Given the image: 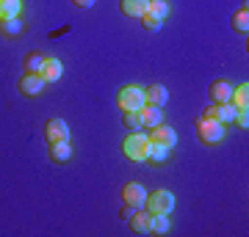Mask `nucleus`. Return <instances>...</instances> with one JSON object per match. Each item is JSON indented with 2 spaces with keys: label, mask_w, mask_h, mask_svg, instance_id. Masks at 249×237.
Segmentation results:
<instances>
[{
  "label": "nucleus",
  "mask_w": 249,
  "mask_h": 237,
  "mask_svg": "<svg viewBox=\"0 0 249 237\" xmlns=\"http://www.w3.org/2000/svg\"><path fill=\"white\" fill-rule=\"evenodd\" d=\"M19 11H22V0H0V19L19 17Z\"/></svg>",
  "instance_id": "20"
},
{
  "label": "nucleus",
  "mask_w": 249,
  "mask_h": 237,
  "mask_svg": "<svg viewBox=\"0 0 249 237\" xmlns=\"http://www.w3.org/2000/svg\"><path fill=\"white\" fill-rule=\"evenodd\" d=\"M144 102H147V105H155V108H163L166 102H169V91L155 83V86L144 88Z\"/></svg>",
  "instance_id": "11"
},
{
  "label": "nucleus",
  "mask_w": 249,
  "mask_h": 237,
  "mask_svg": "<svg viewBox=\"0 0 249 237\" xmlns=\"http://www.w3.org/2000/svg\"><path fill=\"white\" fill-rule=\"evenodd\" d=\"M230 105L235 111H247L249 108V86H232V94H230Z\"/></svg>",
  "instance_id": "16"
},
{
  "label": "nucleus",
  "mask_w": 249,
  "mask_h": 237,
  "mask_svg": "<svg viewBox=\"0 0 249 237\" xmlns=\"http://www.w3.org/2000/svg\"><path fill=\"white\" fill-rule=\"evenodd\" d=\"M150 143H160V146H169V149H172V146L178 143V132L160 122L158 127H152V132H150Z\"/></svg>",
  "instance_id": "7"
},
{
  "label": "nucleus",
  "mask_w": 249,
  "mask_h": 237,
  "mask_svg": "<svg viewBox=\"0 0 249 237\" xmlns=\"http://www.w3.org/2000/svg\"><path fill=\"white\" fill-rule=\"evenodd\" d=\"M45 138L50 141H70V127L64 119H47L45 122Z\"/></svg>",
  "instance_id": "6"
},
{
  "label": "nucleus",
  "mask_w": 249,
  "mask_h": 237,
  "mask_svg": "<svg viewBox=\"0 0 249 237\" xmlns=\"http://www.w3.org/2000/svg\"><path fill=\"white\" fill-rule=\"evenodd\" d=\"M202 116H208V119H216V122L227 124V122H232V116H235V108H232L230 102H216V105L205 108V113H202Z\"/></svg>",
  "instance_id": "9"
},
{
  "label": "nucleus",
  "mask_w": 249,
  "mask_h": 237,
  "mask_svg": "<svg viewBox=\"0 0 249 237\" xmlns=\"http://www.w3.org/2000/svg\"><path fill=\"white\" fill-rule=\"evenodd\" d=\"M122 152H124V158L133 160V163L147 160V152H150V135H144V132L133 130L127 138L122 141Z\"/></svg>",
  "instance_id": "1"
},
{
  "label": "nucleus",
  "mask_w": 249,
  "mask_h": 237,
  "mask_svg": "<svg viewBox=\"0 0 249 237\" xmlns=\"http://www.w3.org/2000/svg\"><path fill=\"white\" fill-rule=\"evenodd\" d=\"M122 199H124V204L144 207V202H147V190H144V185H139V182H127L122 188Z\"/></svg>",
  "instance_id": "8"
},
{
  "label": "nucleus",
  "mask_w": 249,
  "mask_h": 237,
  "mask_svg": "<svg viewBox=\"0 0 249 237\" xmlns=\"http://www.w3.org/2000/svg\"><path fill=\"white\" fill-rule=\"evenodd\" d=\"M169 146H160V143H150V152H147V160L152 163H166L169 160Z\"/></svg>",
  "instance_id": "22"
},
{
  "label": "nucleus",
  "mask_w": 249,
  "mask_h": 237,
  "mask_svg": "<svg viewBox=\"0 0 249 237\" xmlns=\"http://www.w3.org/2000/svg\"><path fill=\"white\" fill-rule=\"evenodd\" d=\"M22 19L19 17H11V19H0V33L3 36H9V39H14V36L22 33Z\"/></svg>",
  "instance_id": "19"
},
{
  "label": "nucleus",
  "mask_w": 249,
  "mask_h": 237,
  "mask_svg": "<svg viewBox=\"0 0 249 237\" xmlns=\"http://www.w3.org/2000/svg\"><path fill=\"white\" fill-rule=\"evenodd\" d=\"M127 223H130V229H133L136 235H147V232H150V212L139 207V210L133 212V218L127 221Z\"/></svg>",
  "instance_id": "17"
},
{
  "label": "nucleus",
  "mask_w": 249,
  "mask_h": 237,
  "mask_svg": "<svg viewBox=\"0 0 249 237\" xmlns=\"http://www.w3.org/2000/svg\"><path fill=\"white\" fill-rule=\"evenodd\" d=\"M50 158H53L55 163H67V160L72 158L70 141H50Z\"/></svg>",
  "instance_id": "15"
},
{
  "label": "nucleus",
  "mask_w": 249,
  "mask_h": 237,
  "mask_svg": "<svg viewBox=\"0 0 249 237\" xmlns=\"http://www.w3.org/2000/svg\"><path fill=\"white\" fill-rule=\"evenodd\" d=\"M122 124L127 127V130H139V127H142V122H139V111H124Z\"/></svg>",
  "instance_id": "25"
},
{
  "label": "nucleus",
  "mask_w": 249,
  "mask_h": 237,
  "mask_svg": "<svg viewBox=\"0 0 249 237\" xmlns=\"http://www.w3.org/2000/svg\"><path fill=\"white\" fill-rule=\"evenodd\" d=\"M232 31H238V33L247 36L249 31V11H247V0H244V6H241L235 14H232Z\"/></svg>",
  "instance_id": "18"
},
{
  "label": "nucleus",
  "mask_w": 249,
  "mask_h": 237,
  "mask_svg": "<svg viewBox=\"0 0 249 237\" xmlns=\"http://www.w3.org/2000/svg\"><path fill=\"white\" fill-rule=\"evenodd\" d=\"M136 210H139V207H133V204H124L119 215H122V221H130V218H133V212H136Z\"/></svg>",
  "instance_id": "28"
},
{
  "label": "nucleus",
  "mask_w": 249,
  "mask_h": 237,
  "mask_svg": "<svg viewBox=\"0 0 249 237\" xmlns=\"http://www.w3.org/2000/svg\"><path fill=\"white\" fill-rule=\"evenodd\" d=\"M61 72H64V66L58 58H45V66H42L39 75L45 78V83H55V80H61Z\"/></svg>",
  "instance_id": "14"
},
{
  "label": "nucleus",
  "mask_w": 249,
  "mask_h": 237,
  "mask_svg": "<svg viewBox=\"0 0 249 237\" xmlns=\"http://www.w3.org/2000/svg\"><path fill=\"white\" fill-rule=\"evenodd\" d=\"M196 135H199V141H202V143H208V146L222 143V141H224V124L216 122V119L202 116V119H196Z\"/></svg>",
  "instance_id": "2"
},
{
  "label": "nucleus",
  "mask_w": 249,
  "mask_h": 237,
  "mask_svg": "<svg viewBox=\"0 0 249 237\" xmlns=\"http://www.w3.org/2000/svg\"><path fill=\"white\" fill-rule=\"evenodd\" d=\"M147 6H150V0H119V9H122L124 17L130 19H142L147 14Z\"/></svg>",
  "instance_id": "10"
},
{
  "label": "nucleus",
  "mask_w": 249,
  "mask_h": 237,
  "mask_svg": "<svg viewBox=\"0 0 249 237\" xmlns=\"http://www.w3.org/2000/svg\"><path fill=\"white\" fill-rule=\"evenodd\" d=\"M232 122L238 124L241 130H247V127H249V113H247V111H235V116H232Z\"/></svg>",
  "instance_id": "27"
},
{
  "label": "nucleus",
  "mask_w": 249,
  "mask_h": 237,
  "mask_svg": "<svg viewBox=\"0 0 249 237\" xmlns=\"http://www.w3.org/2000/svg\"><path fill=\"white\" fill-rule=\"evenodd\" d=\"M150 232L152 235H166L169 232V215H163V212L150 215Z\"/></svg>",
  "instance_id": "21"
},
{
  "label": "nucleus",
  "mask_w": 249,
  "mask_h": 237,
  "mask_svg": "<svg viewBox=\"0 0 249 237\" xmlns=\"http://www.w3.org/2000/svg\"><path fill=\"white\" fill-rule=\"evenodd\" d=\"M72 3H75L78 9H91V6H94L97 0H72Z\"/></svg>",
  "instance_id": "29"
},
{
  "label": "nucleus",
  "mask_w": 249,
  "mask_h": 237,
  "mask_svg": "<svg viewBox=\"0 0 249 237\" xmlns=\"http://www.w3.org/2000/svg\"><path fill=\"white\" fill-rule=\"evenodd\" d=\"M144 210L150 212V215H155V212H163V215H169V212L175 210V196H172L169 190H152V193H147Z\"/></svg>",
  "instance_id": "4"
},
{
  "label": "nucleus",
  "mask_w": 249,
  "mask_h": 237,
  "mask_svg": "<svg viewBox=\"0 0 249 237\" xmlns=\"http://www.w3.org/2000/svg\"><path fill=\"white\" fill-rule=\"evenodd\" d=\"M45 86H47L45 78H42V75H34V72H25V75L19 78V83H17L22 97H39V94L45 91Z\"/></svg>",
  "instance_id": "5"
},
{
  "label": "nucleus",
  "mask_w": 249,
  "mask_h": 237,
  "mask_svg": "<svg viewBox=\"0 0 249 237\" xmlns=\"http://www.w3.org/2000/svg\"><path fill=\"white\" fill-rule=\"evenodd\" d=\"M139 122H142V127H158L160 122H163V111L155 105H144L142 111H139Z\"/></svg>",
  "instance_id": "12"
},
{
  "label": "nucleus",
  "mask_w": 249,
  "mask_h": 237,
  "mask_svg": "<svg viewBox=\"0 0 249 237\" xmlns=\"http://www.w3.org/2000/svg\"><path fill=\"white\" fill-rule=\"evenodd\" d=\"M42 66H45V55H42V53H28L25 55V72L39 75V72H42Z\"/></svg>",
  "instance_id": "23"
},
{
  "label": "nucleus",
  "mask_w": 249,
  "mask_h": 237,
  "mask_svg": "<svg viewBox=\"0 0 249 237\" xmlns=\"http://www.w3.org/2000/svg\"><path fill=\"white\" fill-rule=\"evenodd\" d=\"M142 25L147 28V31H160V25H163V22H160L158 17H152L150 11H147V14L142 17Z\"/></svg>",
  "instance_id": "26"
},
{
  "label": "nucleus",
  "mask_w": 249,
  "mask_h": 237,
  "mask_svg": "<svg viewBox=\"0 0 249 237\" xmlns=\"http://www.w3.org/2000/svg\"><path fill=\"white\" fill-rule=\"evenodd\" d=\"M147 11H150L152 17L163 19L166 14H169V3H166V0H150V6H147Z\"/></svg>",
  "instance_id": "24"
},
{
  "label": "nucleus",
  "mask_w": 249,
  "mask_h": 237,
  "mask_svg": "<svg viewBox=\"0 0 249 237\" xmlns=\"http://www.w3.org/2000/svg\"><path fill=\"white\" fill-rule=\"evenodd\" d=\"M116 105L122 111H142L147 102H144V88L142 86H122L116 91Z\"/></svg>",
  "instance_id": "3"
},
{
  "label": "nucleus",
  "mask_w": 249,
  "mask_h": 237,
  "mask_svg": "<svg viewBox=\"0 0 249 237\" xmlns=\"http://www.w3.org/2000/svg\"><path fill=\"white\" fill-rule=\"evenodd\" d=\"M208 94H211V99H213V102H230L232 86L227 83V80H213V83H211V88H208Z\"/></svg>",
  "instance_id": "13"
}]
</instances>
